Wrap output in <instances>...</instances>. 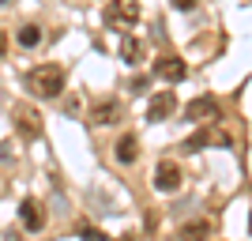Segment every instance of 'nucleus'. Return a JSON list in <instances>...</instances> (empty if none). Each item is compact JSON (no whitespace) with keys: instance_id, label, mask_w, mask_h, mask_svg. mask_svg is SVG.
Listing matches in <instances>:
<instances>
[{"instance_id":"obj_1","label":"nucleus","mask_w":252,"mask_h":241,"mask_svg":"<svg viewBox=\"0 0 252 241\" xmlns=\"http://www.w3.org/2000/svg\"><path fill=\"white\" fill-rule=\"evenodd\" d=\"M27 87H31L34 98L53 102V98H61V91H64V68L61 64H38V68H31V75H27Z\"/></svg>"},{"instance_id":"obj_2","label":"nucleus","mask_w":252,"mask_h":241,"mask_svg":"<svg viewBox=\"0 0 252 241\" xmlns=\"http://www.w3.org/2000/svg\"><path fill=\"white\" fill-rule=\"evenodd\" d=\"M11 121H15V132H19L23 139H42V132H45V125H42V113L34 109V105H27V102H15L11 105Z\"/></svg>"},{"instance_id":"obj_3","label":"nucleus","mask_w":252,"mask_h":241,"mask_svg":"<svg viewBox=\"0 0 252 241\" xmlns=\"http://www.w3.org/2000/svg\"><path fill=\"white\" fill-rule=\"evenodd\" d=\"M185 117H189L192 125H215L222 117V105H219V98L203 95V98H192V102L185 105Z\"/></svg>"},{"instance_id":"obj_4","label":"nucleus","mask_w":252,"mask_h":241,"mask_svg":"<svg viewBox=\"0 0 252 241\" xmlns=\"http://www.w3.org/2000/svg\"><path fill=\"white\" fill-rule=\"evenodd\" d=\"M181 185H185V173H181L177 162H169V158H162L155 166V189L166 192V196H173V192H181Z\"/></svg>"},{"instance_id":"obj_5","label":"nucleus","mask_w":252,"mask_h":241,"mask_svg":"<svg viewBox=\"0 0 252 241\" xmlns=\"http://www.w3.org/2000/svg\"><path fill=\"white\" fill-rule=\"evenodd\" d=\"M136 19H139V0H109V8H105L109 27H136Z\"/></svg>"},{"instance_id":"obj_6","label":"nucleus","mask_w":252,"mask_h":241,"mask_svg":"<svg viewBox=\"0 0 252 241\" xmlns=\"http://www.w3.org/2000/svg\"><path fill=\"white\" fill-rule=\"evenodd\" d=\"M155 75H158V79H166V83H181V79L189 75V68H185V61H181V57L162 53V57L155 61Z\"/></svg>"},{"instance_id":"obj_7","label":"nucleus","mask_w":252,"mask_h":241,"mask_svg":"<svg viewBox=\"0 0 252 241\" xmlns=\"http://www.w3.org/2000/svg\"><path fill=\"white\" fill-rule=\"evenodd\" d=\"M173 109H177V95H173V91H158V95L151 98V105H147V121L158 125V121H166Z\"/></svg>"},{"instance_id":"obj_8","label":"nucleus","mask_w":252,"mask_h":241,"mask_svg":"<svg viewBox=\"0 0 252 241\" xmlns=\"http://www.w3.org/2000/svg\"><path fill=\"white\" fill-rule=\"evenodd\" d=\"M121 113H125V109H121V102H117V98H105V102H98L94 109H91V125H117V121H121Z\"/></svg>"},{"instance_id":"obj_9","label":"nucleus","mask_w":252,"mask_h":241,"mask_svg":"<svg viewBox=\"0 0 252 241\" xmlns=\"http://www.w3.org/2000/svg\"><path fill=\"white\" fill-rule=\"evenodd\" d=\"M113 158L121 162V166H132L139 158V139H136V132H125V136L113 143Z\"/></svg>"},{"instance_id":"obj_10","label":"nucleus","mask_w":252,"mask_h":241,"mask_svg":"<svg viewBox=\"0 0 252 241\" xmlns=\"http://www.w3.org/2000/svg\"><path fill=\"white\" fill-rule=\"evenodd\" d=\"M19 219H23V226H27L31 234L45 230V215H42V207H38V200H23V207H19Z\"/></svg>"},{"instance_id":"obj_11","label":"nucleus","mask_w":252,"mask_h":241,"mask_svg":"<svg viewBox=\"0 0 252 241\" xmlns=\"http://www.w3.org/2000/svg\"><path fill=\"white\" fill-rule=\"evenodd\" d=\"M200 147H230V136L219 132V128H207V132H196L189 139V151H200Z\"/></svg>"},{"instance_id":"obj_12","label":"nucleus","mask_w":252,"mask_h":241,"mask_svg":"<svg viewBox=\"0 0 252 241\" xmlns=\"http://www.w3.org/2000/svg\"><path fill=\"white\" fill-rule=\"evenodd\" d=\"M42 38H45V31L38 27V23H27V27H19V31H15V42H19L23 49H38V45H42Z\"/></svg>"},{"instance_id":"obj_13","label":"nucleus","mask_w":252,"mask_h":241,"mask_svg":"<svg viewBox=\"0 0 252 241\" xmlns=\"http://www.w3.org/2000/svg\"><path fill=\"white\" fill-rule=\"evenodd\" d=\"M207 234H211V222L196 219V222H185L177 230V241H207Z\"/></svg>"},{"instance_id":"obj_14","label":"nucleus","mask_w":252,"mask_h":241,"mask_svg":"<svg viewBox=\"0 0 252 241\" xmlns=\"http://www.w3.org/2000/svg\"><path fill=\"white\" fill-rule=\"evenodd\" d=\"M139 53H143V45H139L136 38H125V42H121V57H125L128 64H136V61H139Z\"/></svg>"},{"instance_id":"obj_15","label":"nucleus","mask_w":252,"mask_h":241,"mask_svg":"<svg viewBox=\"0 0 252 241\" xmlns=\"http://www.w3.org/2000/svg\"><path fill=\"white\" fill-rule=\"evenodd\" d=\"M79 234H83V241H109V238H105L102 230H94V226H83Z\"/></svg>"},{"instance_id":"obj_16","label":"nucleus","mask_w":252,"mask_h":241,"mask_svg":"<svg viewBox=\"0 0 252 241\" xmlns=\"http://www.w3.org/2000/svg\"><path fill=\"white\" fill-rule=\"evenodd\" d=\"M173 8H177V11H192V8H196V0H173Z\"/></svg>"},{"instance_id":"obj_17","label":"nucleus","mask_w":252,"mask_h":241,"mask_svg":"<svg viewBox=\"0 0 252 241\" xmlns=\"http://www.w3.org/2000/svg\"><path fill=\"white\" fill-rule=\"evenodd\" d=\"M4 53H8V34L0 31V57H4Z\"/></svg>"},{"instance_id":"obj_18","label":"nucleus","mask_w":252,"mask_h":241,"mask_svg":"<svg viewBox=\"0 0 252 241\" xmlns=\"http://www.w3.org/2000/svg\"><path fill=\"white\" fill-rule=\"evenodd\" d=\"M4 241H23V234H15V230H8V238Z\"/></svg>"},{"instance_id":"obj_19","label":"nucleus","mask_w":252,"mask_h":241,"mask_svg":"<svg viewBox=\"0 0 252 241\" xmlns=\"http://www.w3.org/2000/svg\"><path fill=\"white\" fill-rule=\"evenodd\" d=\"M4 4H8V0H0V8H4Z\"/></svg>"},{"instance_id":"obj_20","label":"nucleus","mask_w":252,"mask_h":241,"mask_svg":"<svg viewBox=\"0 0 252 241\" xmlns=\"http://www.w3.org/2000/svg\"><path fill=\"white\" fill-rule=\"evenodd\" d=\"M249 226H252V219H249Z\"/></svg>"}]
</instances>
